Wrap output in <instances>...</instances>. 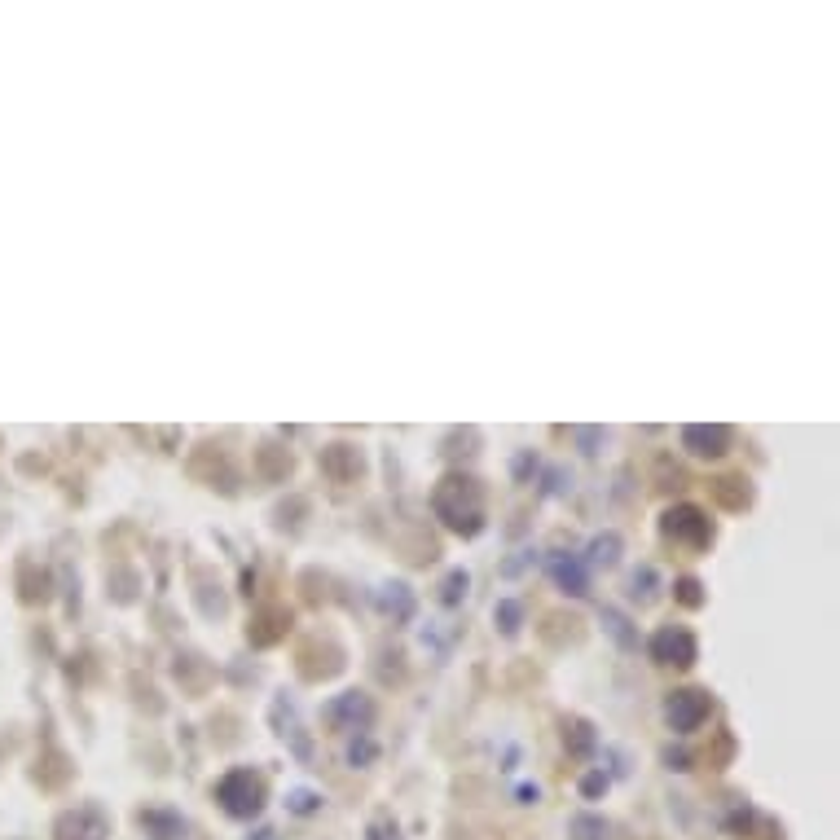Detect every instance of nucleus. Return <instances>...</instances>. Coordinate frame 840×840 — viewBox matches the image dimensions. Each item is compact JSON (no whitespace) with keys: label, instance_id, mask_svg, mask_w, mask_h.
<instances>
[{"label":"nucleus","instance_id":"f257e3e1","mask_svg":"<svg viewBox=\"0 0 840 840\" xmlns=\"http://www.w3.org/2000/svg\"><path fill=\"white\" fill-rule=\"evenodd\" d=\"M431 511L436 519H445V528L462 537H480L484 528V489L471 480V475H445V480L431 489Z\"/></svg>","mask_w":840,"mask_h":840},{"label":"nucleus","instance_id":"f03ea898","mask_svg":"<svg viewBox=\"0 0 840 840\" xmlns=\"http://www.w3.org/2000/svg\"><path fill=\"white\" fill-rule=\"evenodd\" d=\"M660 533H665L673 546L687 550H709L713 546V519L700 511V506H669L665 519H660Z\"/></svg>","mask_w":840,"mask_h":840},{"label":"nucleus","instance_id":"7ed1b4c3","mask_svg":"<svg viewBox=\"0 0 840 840\" xmlns=\"http://www.w3.org/2000/svg\"><path fill=\"white\" fill-rule=\"evenodd\" d=\"M216 801H220V810L234 814V819H251V814L264 810V783H260V775H251V770H229V775L216 783Z\"/></svg>","mask_w":840,"mask_h":840},{"label":"nucleus","instance_id":"20e7f679","mask_svg":"<svg viewBox=\"0 0 840 840\" xmlns=\"http://www.w3.org/2000/svg\"><path fill=\"white\" fill-rule=\"evenodd\" d=\"M695 656H700V643L687 625H660L651 634V660L656 665H673V669H691Z\"/></svg>","mask_w":840,"mask_h":840},{"label":"nucleus","instance_id":"39448f33","mask_svg":"<svg viewBox=\"0 0 840 840\" xmlns=\"http://www.w3.org/2000/svg\"><path fill=\"white\" fill-rule=\"evenodd\" d=\"M709 709H713L709 691H673L665 700V722H669V731L691 735V731H700V726H704Z\"/></svg>","mask_w":840,"mask_h":840},{"label":"nucleus","instance_id":"423d86ee","mask_svg":"<svg viewBox=\"0 0 840 840\" xmlns=\"http://www.w3.org/2000/svg\"><path fill=\"white\" fill-rule=\"evenodd\" d=\"M53 832H58V840H106L110 819L97 810V805H75L71 814H62Z\"/></svg>","mask_w":840,"mask_h":840},{"label":"nucleus","instance_id":"0eeeda50","mask_svg":"<svg viewBox=\"0 0 840 840\" xmlns=\"http://www.w3.org/2000/svg\"><path fill=\"white\" fill-rule=\"evenodd\" d=\"M370 717H374V704H370V695H361V691H348L326 704V722L344 726V731H366Z\"/></svg>","mask_w":840,"mask_h":840},{"label":"nucleus","instance_id":"6e6552de","mask_svg":"<svg viewBox=\"0 0 840 840\" xmlns=\"http://www.w3.org/2000/svg\"><path fill=\"white\" fill-rule=\"evenodd\" d=\"M682 445H687L695 458H722L731 449V431L722 423H691L682 427Z\"/></svg>","mask_w":840,"mask_h":840},{"label":"nucleus","instance_id":"1a4fd4ad","mask_svg":"<svg viewBox=\"0 0 840 840\" xmlns=\"http://www.w3.org/2000/svg\"><path fill=\"white\" fill-rule=\"evenodd\" d=\"M322 471H326L335 484H348V480H357V475L366 471V462H361V453L352 449V445H330V449L322 453Z\"/></svg>","mask_w":840,"mask_h":840},{"label":"nucleus","instance_id":"9d476101","mask_svg":"<svg viewBox=\"0 0 840 840\" xmlns=\"http://www.w3.org/2000/svg\"><path fill=\"white\" fill-rule=\"evenodd\" d=\"M141 827L150 840H185V819L172 810H141Z\"/></svg>","mask_w":840,"mask_h":840},{"label":"nucleus","instance_id":"9b49d317","mask_svg":"<svg viewBox=\"0 0 840 840\" xmlns=\"http://www.w3.org/2000/svg\"><path fill=\"white\" fill-rule=\"evenodd\" d=\"M550 577H555V585L563 594H572V599H581L585 590H590V581H585V568L577 559H555L550 563Z\"/></svg>","mask_w":840,"mask_h":840},{"label":"nucleus","instance_id":"f8f14e48","mask_svg":"<svg viewBox=\"0 0 840 840\" xmlns=\"http://www.w3.org/2000/svg\"><path fill=\"white\" fill-rule=\"evenodd\" d=\"M713 497L726 511H744V506L753 502V489H748V480H739V475H722V480H713Z\"/></svg>","mask_w":840,"mask_h":840},{"label":"nucleus","instance_id":"ddd939ff","mask_svg":"<svg viewBox=\"0 0 840 840\" xmlns=\"http://www.w3.org/2000/svg\"><path fill=\"white\" fill-rule=\"evenodd\" d=\"M286 625H291V616L282 612V607H273V612H264L256 625H251V643H260V647H269V643H278V638L286 634Z\"/></svg>","mask_w":840,"mask_h":840},{"label":"nucleus","instance_id":"4468645a","mask_svg":"<svg viewBox=\"0 0 840 840\" xmlns=\"http://www.w3.org/2000/svg\"><path fill=\"white\" fill-rule=\"evenodd\" d=\"M563 744H568V753H577V757H590L599 739H594L590 722H581V717H572V722H563Z\"/></svg>","mask_w":840,"mask_h":840},{"label":"nucleus","instance_id":"2eb2a0df","mask_svg":"<svg viewBox=\"0 0 840 840\" xmlns=\"http://www.w3.org/2000/svg\"><path fill=\"white\" fill-rule=\"evenodd\" d=\"M379 607H383V612H392L396 621H405V616L414 612V599H410V590H405L401 581H392V585H383V590H379Z\"/></svg>","mask_w":840,"mask_h":840},{"label":"nucleus","instance_id":"dca6fc26","mask_svg":"<svg viewBox=\"0 0 840 840\" xmlns=\"http://www.w3.org/2000/svg\"><path fill=\"white\" fill-rule=\"evenodd\" d=\"M621 559V533H603L590 541V563L594 568H612V563Z\"/></svg>","mask_w":840,"mask_h":840},{"label":"nucleus","instance_id":"f3484780","mask_svg":"<svg viewBox=\"0 0 840 840\" xmlns=\"http://www.w3.org/2000/svg\"><path fill=\"white\" fill-rule=\"evenodd\" d=\"M467 585H471V577L462 568H453L445 581H440V603L445 607H458L462 599H467Z\"/></svg>","mask_w":840,"mask_h":840},{"label":"nucleus","instance_id":"a211bd4d","mask_svg":"<svg viewBox=\"0 0 840 840\" xmlns=\"http://www.w3.org/2000/svg\"><path fill=\"white\" fill-rule=\"evenodd\" d=\"M493 621L502 625V634L511 638V634H519V625H524V607H519L515 599H502L493 607Z\"/></svg>","mask_w":840,"mask_h":840},{"label":"nucleus","instance_id":"6ab92c4d","mask_svg":"<svg viewBox=\"0 0 840 840\" xmlns=\"http://www.w3.org/2000/svg\"><path fill=\"white\" fill-rule=\"evenodd\" d=\"M607 832H612V827H607L603 819H594V814L572 819V836H577V840H607Z\"/></svg>","mask_w":840,"mask_h":840},{"label":"nucleus","instance_id":"aec40b11","mask_svg":"<svg viewBox=\"0 0 840 840\" xmlns=\"http://www.w3.org/2000/svg\"><path fill=\"white\" fill-rule=\"evenodd\" d=\"M374 753H379V748H374V739H370L366 731H361V735L348 744V761H352V766H370Z\"/></svg>","mask_w":840,"mask_h":840},{"label":"nucleus","instance_id":"412c9836","mask_svg":"<svg viewBox=\"0 0 840 840\" xmlns=\"http://www.w3.org/2000/svg\"><path fill=\"white\" fill-rule=\"evenodd\" d=\"M673 590H678V603H687V607H700L704 603V585L695 581V577H682Z\"/></svg>","mask_w":840,"mask_h":840},{"label":"nucleus","instance_id":"4be33fe9","mask_svg":"<svg viewBox=\"0 0 840 840\" xmlns=\"http://www.w3.org/2000/svg\"><path fill=\"white\" fill-rule=\"evenodd\" d=\"M629 585H634V599H651V594H656V590H651V585H656V572H651V568L634 572V581H629Z\"/></svg>","mask_w":840,"mask_h":840},{"label":"nucleus","instance_id":"5701e85b","mask_svg":"<svg viewBox=\"0 0 840 840\" xmlns=\"http://www.w3.org/2000/svg\"><path fill=\"white\" fill-rule=\"evenodd\" d=\"M603 621H607V629H612V634L621 638L625 647H634V634H629V629H625V616H621V612H603Z\"/></svg>","mask_w":840,"mask_h":840},{"label":"nucleus","instance_id":"b1692460","mask_svg":"<svg viewBox=\"0 0 840 840\" xmlns=\"http://www.w3.org/2000/svg\"><path fill=\"white\" fill-rule=\"evenodd\" d=\"M286 805H291L295 814H313V810H317V797H313V792H304V788H300V792H291V797H286Z\"/></svg>","mask_w":840,"mask_h":840},{"label":"nucleus","instance_id":"393cba45","mask_svg":"<svg viewBox=\"0 0 840 840\" xmlns=\"http://www.w3.org/2000/svg\"><path fill=\"white\" fill-rule=\"evenodd\" d=\"M603 792H607V775H585L581 779V797L594 801V797H603Z\"/></svg>","mask_w":840,"mask_h":840},{"label":"nucleus","instance_id":"a878e982","mask_svg":"<svg viewBox=\"0 0 840 840\" xmlns=\"http://www.w3.org/2000/svg\"><path fill=\"white\" fill-rule=\"evenodd\" d=\"M572 436L581 440V449H585V453H599V445H603V431H590V427H577Z\"/></svg>","mask_w":840,"mask_h":840},{"label":"nucleus","instance_id":"bb28decb","mask_svg":"<svg viewBox=\"0 0 840 840\" xmlns=\"http://www.w3.org/2000/svg\"><path fill=\"white\" fill-rule=\"evenodd\" d=\"M568 484H572V475H568V471H559V467L546 475V493H568Z\"/></svg>","mask_w":840,"mask_h":840},{"label":"nucleus","instance_id":"cd10ccee","mask_svg":"<svg viewBox=\"0 0 840 840\" xmlns=\"http://www.w3.org/2000/svg\"><path fill=\"white\" fill-rule=\"evenodd\" d=\"M731 827L748 836V827H753V810H748V805H735V810H731Z\"/></svg>","mask_w":840,"mask_h":840},{"label":"nucleus","instance_id":"c85d7f7f","mask_svg":"<svg viewBox=\"0 0 840 840\" xmlns=\"http://www.w3.org/2000/svg\"><path fill=\"white\" fill-rule=\"evenodd\" d=\"M665 761H669V770H687V753H673V748H669Z\"/></svg>","mask_w":840,"mask_h":840}]
</instances>
